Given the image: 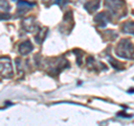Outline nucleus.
<instances>
[{
  "instance_id": "nucleus-1",
  "label": "nucleus",
  "mask_w": 134,
  "mask_h": 126,
  "mask_svg": "<svg viewBox=\"0 0 134 126\" xmlns=\"http://www.w3.org/2000/svg\"><path fill=\"white\" fill-rule=\"evenodd\" d=\"M116 55L125 59L133 58V45L129 39H122L116 46Z\"/></svg>"
},
{
  "instance_id": "nucleus-2",
  "label": "nucleus",
  "mask_w": 134,
  "mask_h": 126,
  "mask_svg": "<svg viewBox=\"0 0 134 126\" xmlns=\"http://www.w3.org/2000/svg\"><path fill=\"white\" fill-rule=\"evenodd\" d=\"M0 75L5 78H11L14 76V69L9 57H0Z\"/></svg>"
},
{
  "instance_id": "nucleus-3",
  "label": "nucleus",
  "mask_w": 134,
  "mask_h": 126,
  "mask_svg": "<svg viewBox=\"0 0 134 126\" xmlns=\"http://www.w3.org/2000/svg\"><path fill=\"white\" fill-rule=\"evenodd\" d=\"M105 7L113 15H120L124 9L123 0H105Z\"/></svg>"
},
{
  "instance_id": "nucleus-4",
  "label": "nucleus",
  "mask_w": 134,
  "mask_h": 126,
  "mask_svg": "<svg viewBox=\"0 0 134 126\" xmlns=\"http://www.w3.org/2000/svg\"><path fill=\"white\" fill-rule=\"evenodd\" d=\"M111 15L108 12H99L95 16V22L97 24V26L99 28H105L106 25L111 21Z\"/></svg>"
},
{
  "instance_id": "nucleus-5",
  "label": "nucleus",
  "mask_w": 134,
  "mask_h": 126,
  "mask_svg": "<svg viewBox=\"0 0 134 126\" xmlns=\"http://www.w3.org/2000/svg\"><path fill=\"white\" fill-rule=\"evenodd\" d=\"M23 27L26 31L28 32H35L36 30H38V28H37V25H36V21L34 18H26L24 19L23 21Z\"/></svg>"
},
{
  "instance_id": "nucleus-6",
  "label": "nucleus",
  "mask_w": 134,
  "mask_h": 126,
  "mask_svg": "<svg viewBox=\"0 0 134 126\" xmlns=\"http://www.w3.org/2000/svg\"><path fill=\"white\" fill-rule=\"evenodd\" d=\"M99 5H100V0H90L84 5V7L88 12H94L99 8Z\"/></svg>"
},
{
  "instance_id": "nucleus-7",
  "label": "nucleus",
  "mask_w": 134,
  "mask_h": 126,
  "mask_svg": "<svg viewBox=\"0 0 134 126\" xmlns=\"http://www.w3.org/2000/svg\"><path fill=\"white\" fill-rule=\"evenodd\" d=\"M32 49H34L32 44L29 40L24 41V43L20 44V46H19V53L21 54V55H28L29 53H31Z\"/></svg>"
},
{
  "instance_id": "nucleus-8",
  "label": "nucleus",
  "mask_w": 134,
  "mask_h": 126,
  "mask_svg": "<svg viewBox=\"0 0 134 126\" xmlns=\"http://www.w3.org/2000/svg\"><path fill=\"white\" fill-rule=\"evenodd\" d=\"M47 33H48V29L47 28H38V33H37L36 37H35L36 41L38 44H41L45 40L46 36H47Z\"/></svg>"
},
{
  "instance_id": "nucleus-9",
  "label": "nucleus",
  "mask_w": 134,
  "mask_h": 126,
  "mask_svg": "<svg viewBox=\"0 0 134 126\" xmlns=\"http://www.w3.org/2000/svg\"><path fill=\"white\" fill-rule=\"evenodd\" d=\"M35 6V3H31V2H28V1H25V0H19L18 2V10L20 12H25L29 9H31V8Z\"/></svg>"
},
{
  "instance_id": "nucleus-10",
  "label": "nucleus",
  "mask_w": 134,
  "mask_h": 126,
  "mask_svg": "<svg viewBox=\"0 0 134 126\" xmlns=\"http://www.w3.org/2000/svg\"><path fill=\"white\" fill-rule=\"evenodd\" d=\"M122 31L125 33H131L133 35V21H127L122 26Z\"/></svg>"
},
{
  "instance_id": "nucleus-11",
  "label": "nucleus",
  "mask_w": 134,
  "mask_h": 126,
  "mask_svg": "<svg viewBox=\"0 0 134 126\" xmlns=\"http://www.w3.org/2000/svg\"><path fill=\"white\" fill-rule=\"evenodd\" d=\"M10 9V5L7 0H0V10L8 12Z\"/></svg>"
},
{
  "instance_id": "nucleus-12",
  "label": "nucleus",
  "mask_w": 134,
  "mask_h": 126,
  "mask_svg": "<svg viewBox=\"0 0 134 126\" xmlns=\"http://www.w3.org/2000/svg\"><path fill=\"white\" fill-rule=\"evenodd\" d=\"M69 2V0H57V3L59 5L60 7H64L65 5H67V3Z\"/></svg>"
},
{
  "instance_id": "nucleus-13",
  "label": "nucleus",
  "mask_w": 134,
  "mask_h": 126,
  "mask_svg": "<svg viewBox=\"0 0 134 126\" xmlns=\"http://www.w3.org/2000/svg\"><path fill=\"white\" fill-rule=\"evenodd\" d=\"M9 15L8 14H1V12H0V20H3V19H7V18H9Z\"/></svg>"
},
{
  "instance_id": "nucleus-14",
  "label": "nucleus",
  "mask_w": 134,
  "mask_h": 126,
  "mask_svg": "<svg viewBox=\"0 0 134 126\" xmlns=\"http://www.w3.org/2000/svg\"><path fill=\"white\" fill-rule=\"evenodd\" d=\"M44 2H48V1H52V0H43Z\"/></svg>"
},
{
  "instance_id": "nucleus-15",
  "label": "nucleus",
  "mask_w": 134,
  "mask_h": 126,
  "mask_svg": "<svg viewBox=\"0 0 134 126\" xmlns=\"http://www.w3.org/2000/svg\"><path fill=\"white\" fill-rule=\"evenodd\" d=\"M15 1H16V0H15Z\"/></svg>"
}]
</instances>
